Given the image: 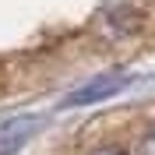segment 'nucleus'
Segmentation results:
<instances>
[{"label":"nucleus","mask_w":155,"mask_h":155,"mask_svg":"<svg viewBox=\"0 0 155 155\" xmlns=\"http://www.w3.org/2000/svg\"><path fill=\"white\" fill-rule=\"evenodd\" d=\"M120 88H124V78H120V74H106V78H95L92 85L78 88L74 95L67 99V106H88V102H102V99L116 95Z\"/></svg>","instance_id":"2"},{"label":"nucleus","mask_w":155,"mask_h":155,"mask_svg":"<svg viewBox=\"0 0 155 155\" xmlns=\"http://www.w3.org/2000/svg\"><path fill=\"white\" fill-rule=\"evenodd\" d=\"M137 155H155V127L141 137V145H137Z\"/></svg>","instance_id":"3"},{"label":"nucleus","mask_w":155,"mask_h":155,"mask_svg":"<svg viewBox=\"0 0 155 155\" xmlns=\"http://www.w3.org/2000/svg\"><path fill=\"white\" fill-rule=\"evenodd\" d=\"M32 134H35L32 116H0V155H14L32 141Z\"/></svg>","instance_id":"1"},{"label":"nucleus","mask_w":155,"mask_h":155,"mask_svg":"<svg viewBox=\"0 0 155 155\" xmlns=\"http://www.w3.org/2000/svg\"><path fill=\"white\" fill-rule=\"evenodd\" d=\"M95 155H127V152H124V148H99Z\"/></svg>","instance_id":"4"}]
</instances>
